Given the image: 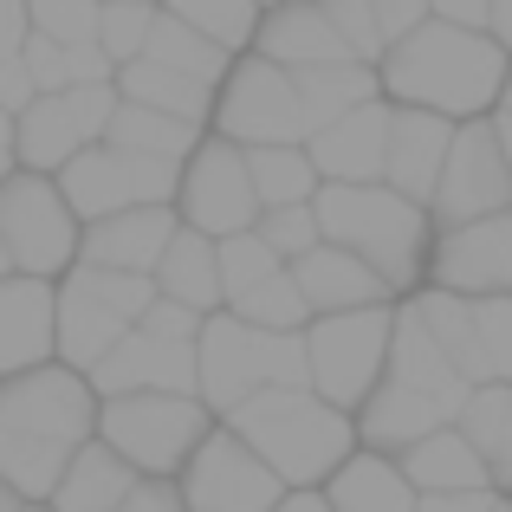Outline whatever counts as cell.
Instances as JSON below:
<instances>
[{
  "label": "cell",
  "instance_id": "obj_39",
  "mask_svg": "<svg viewBox=\"0 0 512 512\" xmlns=\"http://www.w3.org/2000/svg\"><path fill=\"white\" fill-rule=\"evenodd\" d=\"M169 13H182L188 26H201L208 39H221L227 52L253 46V33H260V0H163Z\"/></svg>",
  "mask_w": 512,
  "mask_h": 512
},
{
  "label": "cell",
  "instance_id": "obj_55",
  "mask_svg": "<svg viewBox=\"0 0 512 512\" xmlns=\"http://www.w3.org/2000/svg\"><path fill=\"white\" fill-rule=\"evenodd\" d=\"M13 156H20V150H13V143H0V182L13 175Z\"/></svg>",
  "mask_w": 512,
  "mask_h": 512
},
{
  "label": "cell",
  "instance_id": "obj_37",
  "mask_svg": "<svg viewBox=\"0 0 512 512\" xmlns=\"http://www.w3.org/2000/svg\"><path fill=\"white\" fill-rule=\"evenodd\" d=\"M234 312H240V318H253V325H266V331H305V325L318 318L292 266H286V273H273L266 286L240 292V299H234Z\"/></svg>",
  "mask_w": 512,
  "mask_h": 512
},
{
  "label": "cell",
  "instance_id": "obj_3",
  "mask_svg": "<svg viewBox=\"0 0 512 512\" xmlns=\"http://www.w3.org/2000/svg\"><path fill=\"white\" fill-rule=\"evenodd\" d=\"M227 428L240 441H253L286 487L331 480L350 461V441H357V428H350L338 402H325L318 389H286V383L253 389L240 409H227Z\"/></svg>",
  "mask_w": 512,
  "mask_h": 512
},
{
  "label": "cell",
  "instance_id": "obj_52",
  "mask_svg": "<svg viewBox=\"0 0 512 512\" xmlns=\"http://www.w3.org/2000/svg\"><path fill=\"white\" fill-rule=\"evenodd\" d=\"M487 33L500 39V46L512 52V0H493V20H487Z\"/></svg>",
  "mask_w": 512,
  "mask_h": 512
},
{
  "label": "cell",
  "instance_id": "obj_18",
  "mask_svg": "<svg viewBox=\"0 0 512 512\" xmlns=\"http://www.w3.org/2000/svg\"><path fill=\"white\" fill-rule=\"evenodd\" d=\"M59 350V292L39 273H0V376L39 370Z\"/></svg>",
  "mask_w": 512,
  "mask_h": 512
},
{
  "label": "cell",
  "instance_id": "obj_22",
  "mask_svg": "<svg viewBox=\"0 0 512 512\" xmlns=\"http://www.w3.org/2000/svg\"><path fill=\"white\" fill-rule=\"evenodd\" d=\"M253 52L292 65V72L357 59V52H350V39L338 33V20L325 13V0H279V7L260 20V33H253Z\"/></svg>",
  "mask_w": 512,
  "mask_h": 512
},
{
  "label": "cell",
  "instance_id": "obj_27",
  "mask_svg": "<svg viewBox=\"0 0 512 512\" xmlns=\"http://www.w3.org/2000/svg\"><path fill=\"white\" fill-rule=\"evenodd\" d=\"M137 467L124 461V454L111 448V441H85L78 448V461L65 467V480L52 487V512H124L130 487H137Z\"/></svg>",
  "mask_w": 512,
  "mask_h": 512
},
{
  "label": "cell",
  "instance_id": "obj_7",
  "mask_svg": "<svg viewBox=\"0 0 512 512\" xmlns=\"http://www.w3.org/2000/svg\"><path fill=\"white\" fill-rule=\"evenodd\" d=\"M208 402L188 389H137V396H104L98 441H111L137 474H182L188 454L208 441Z\"/></svg>",
  "mask_w": 512,
  "mask_h": 512
},
{
  "label": "cell",
  "instance_id": "obj_58",
  "mask_svg": "<svg viewBox=\"0 0 512 512\" xmlns=\"http://www.w3.org/2000/svg\"><path fill=\"white\" fill-rule=\"evenodd\" d=\"M26 512H52V506H26Z\"/></svg>",
  "mask_w": 512,
  "mask_h": 512
},
{
  "label": "cell",
  "instance_id": "obj_26",
  "mask_svg": "<svg viewBox=\"0 0 512 512\" xmlns=\"http://www.w3.org/2000/svg\"><path fill=\"white\" fill-rule=\"evenodd\" d=\"M402 474L415 480V493H487L493 487V467L474 441L461 435V422L435 428L428 441H415L409 454H396Z\"/></svg>",
  "mask_w": 512,
  "mask_h": 512
},
{
  "label": "cell",
  "instance_id": "obj_59",
  "mask_svg": "<svg viewBox=\"0 0 512 512\" xmlns=\"http://www.w3.org/2000/svg\"><path fill=\"white\" fill-rule=\"evenodd\" d=\"M493 512H512V506H506V500H500V506H493Z\"/></svg>",
  "mask_w": 512,
  "mask_h": 512
},
{
  "label": "cell",
  "instance_id": "obj_41",
  "mask_svg": "<svg viewBox=\"0 0 512 512\" xmlns=\"http://www.w3.org/2000/svg\"><path fill=\"white\" fill-rule=\"evenodd\" d=\"M266 247H279L286 260H305V253L325 240V221H318V201H279V208L260 214Z\"/></svg>",
  "mask_w": 512,
  "mask_h": 512
},
{
  "label": "cell",
  "instance_id": "obj_31",
  "mask_svg": "<svg viewBox=\"0 0 512 512\" xmlns=\"http://www.w3.org/2000/svg\"><path fill=\"white\" fill-rule=\"evenodd\" d=\"M143 59L169 65V72H188V78H201V85H214V91L227 85V72H234V52H227L221 39H208L201 26H188L182 13H156Z\"/></svg>",
  "mask_w": 512,
  "mask_h": 512
},
{
  "label": "cell",
  "instance_id": "obj_38",
  "mask_svg": "<svg viewBox=\"0 0 512 512\" xmlns=\"http://www.w3.org/2000/svg\"><path fill=\"white\" fill-rule=\"evenodd\" d=\"M286 253L279 247H266V234L260 227H247V234H227L221 240V279H227V305L240 299V292H253V286H266L273 273H286Z\"/></svg>",
  "mask_w": 512,
  "mask_h": 512
},
{
  "label": "cell",
  "instance_id": "obj_32",
  "mask_svg": "<svg viewBox=\"0 0 512 512\" xmlns=\"http://www.w3.org/2000/svg\"><path fill=\"white\" fill-rule=\"evenodd\" d=\"M201 124H188V117H169V111H150V104H117V117H111V137L104 143H117V150H137V156H156V163H188V156L201 150V137H195Z\"/></svg>",
  "mask_w": 512,
  "mask_h": 512
},
{
  "label": "cell",
  "instance_id": "obj_61",
  "mask_svg": "<svg viewBox=\"0 0 512 512\" xmlns=\"http://www.w3.org/2000/svg\"><path fill=\"white\" fill-rule=\"evenodd\" d=\"M273 7H279V0H273Z\"/></svg>",
  "mask_w": 512,
  "mask_h": 512
},
{
  "label": "cell",
  "instance_id": "obj_13",
  "mask_svg": "<svg viewBox=\"0 0 512 512\" xmlns=\"http://www.w3.org/2000/svg\"><path fill=\"white\" fill-rule=\"evenodd\" d=\"M182 500L188 512H273L286 500V480L234 428H208V441L182 467Z\"/></svg>",
  "mask_w": 512,
  "mask_h": 512
},
{
  "label": "cell",
  "instance_id": "obj_23",
  "mask_svg": "<svg viewBox=\"0 0 512 512\" xmlns=\"http://www.w3.org/2000/svg\"><path fill=\"white\" fill-rule=\"evenodd\" d=\"M448 150H454V124H448V117L422 111V104H396L383 182L402 188V195H415V201H435L441 169H448Z\"/></svg>",
  "mask_w": 512,
  "mask_h": 512
},
{
  "label": "cell",
  "instance_id": "obj_60",
  "mask_svg": "<svg viewBox=\"0 0 512 512\" xmlns=\"http://www.w3.org/2000/svg\"><path fill=\"white\" fill-rule=\"evenodd\" d=\"M104 7H111V0H104ZM150 7H156V0H150Z\"/></svg>",
  "mask_w": 512,
  "mask_h": 512
},
{
  "label": "cell",
  "instance_id": "obj_45",
  "mask_svg": "<svg viewBox=\"0 0 512 512\" xmlns=\"http://www.w3.org/2000/svg\"><path fill=\"white\" fill-rule=\"evenodd\" d=\"M124 512H188V500H182V487H175L169 474H143L137 487H130Z\"/></svg>",
  "mask_w": 512,
  "mask_h": 512
},
{
  "label": "cell",
  "instance_id": "obj_33",
  "mask_svg": "<svg viewBox=\"0 0 512 512\" xmlns=\"http://www.w3.org/2000/svg\"><path fill=\"white\" fill-rule=\"evenodd\" d=\"M376 91H383V72L363 59H344V65H312V72H299V98H305V117H312V130L338 124L344 111H357V104H370Z\"/></svg>",
  "mask_w": 512,
  "mask_h": 512
},
{
  "label": "cell",
  "instance_id": "obj_20",
  "mask_svg": "<svg viewBox=\"0 0 512 512\" xmlns=\"http://www.w3.org/2000/svg\"><path fill=\"white\" fill-rule=\"evenodd\" d=\"M175 234H182V221H175L169 201H156V208H124V214H104V221H85L78 260L111 266V273H156Z\"/></svg>",
  "mask_w": 512,
  "mask_h": 512
},
{
  "label": "cell",
  "instance_id": "obj_47",
  "mask_svg": "<svg viewBox=\"0 0 512 512\" xmlns=\"http://www.w3.org/2000/svg\"><path fill=\"white\" fill-rule=\"evenodd\" d=\"M26 39H33V7L26 0H0V65L20 59Z\"/></svg>",
  "mask_w": 512,
  "mask_h": 512
},
{
  "label": "cell",
  "instance_id": "obj_24",
  "mask_svg": "<svg viewBox=\"0 0 512 512\" xmlns=\"http://www.w3.org/2000/svg\"><path fill=\"white\" fill-rule=\"evenodd\" d=\"M389 376L396 383H415V389H428V396H441V402H454V409H467V396H474V376L461 370V363L448 357V344L428 331V318H422V305H402L396 312V344H389Z\"/></svg>",
  "mask_w": 512,
  "mask_h": 512
},
{
  "label": "cell",
  "instance_id": "obj_51",
  "mask_svg": "<svg viewBox=\"0 0 512 512\" xmlns=\"http://www.w3.org/2000/svg\"><path fill=\"white\" fill-rule=\"evenodd\" d=\"M273 512H338L331 506V493H318V487H299V493H286Z\"/></svg>",
  "mask_w": 512,
  "mask_h": 512
},
{
  "label": "cell",
  "instance_id": "obj_6",
  "mask_svg": "<svg viewBox=\"0 0 512 512\" xmlns=\"http://www.w3.org/2000/svg\"><path fill=\"white\" fill-rule=\"evenodd\" d=\"M156 305L150 273H111V266L78 260L59 286V363L91 370L104 350H117Z\"/></svg>",
  "mask_w": 512,
  "mask_h": 512
},
{
  "label": "cell",
  "instance_id": "obj_46",
  "mask_svg": "<svg viewBox=\"0 0 512 512\" xmlns=\"http://www.w3.org/2000/svg\"><path fill=\"white\" fill-rule=\"evenodd\" d=\"M376 20H383V39L396 46V39H409L422 20H435V7H428V0H376Z\"/></svg>",
  "mask_w": 512,
  "mask_h": 512
},
{
  "label": "cell",
  "instance_id": "obj_19",
  "mask_svg": "<svg viewBox=\"0 0 512 512\" xmlns=\"http://www.w3.org/2000/svg\"><path fill=\"white\" fill-rule=\"evenodd\" d=\"M461 422V409L441 396H428V389L415 383H396V376H383V383L370 389V402L357 409V441L376 454H409L415 441H428L435 428Z\"/></svg>",
  "mask_w": 512,
  "mask_h": 512
},
{
  "label": "cell",
  "instance_id": "obj_48",
  "mask_svg": "<svg viewBox=\"0 0 512 512\" xmlns=\"http://www.w3.org/2000/svg\"><path fill=\"white\" fill-rule=\"evenodd\" d=\"M33 98H39V85H33V72H26V59H7V65H0V104L20 117Z\"/></svg>",
  "mask_w": 512,
  "mask_h": 512
},
{
  "label": "cell",
  "instance_id": "obj_4",
  "mask_svg": "<svg viewBox=\"0 0 512 512\" xmlns=\"http://www.w3.org/2000/svg\"><path fill=\"white\" fill-rule=\"evenodd\" d=\"M312 201H318V221H325V240L363 253L389 279V292H409L422 279V260H435V214H428V201L402 195V188L325 182Z\"/></svg>",
  "mask_w": 512,
  "mask_h": 512
},
{
  "label": "cell",
  "instance_id": "obj_35",
  "mask_svg": "<svg viewBox=\"0 0 512 512\" xmlns=\"http://www.w3.org/2000/svg\"><path fill=\"white\" fill-rule=\"evenodd\" d=\"M247 169H253V188H260L266 208H279V201H312L318 188H325V175L312 163V143H253Z\"/></svg>",
  "mask_w": 512,
  "mask_h": 512
},
{
  "label": "cell",
  "instance_id": "obj_14",
  "mask_svg": "<svg viewBox=\"0 0 512 512\" xmlns=\"http://www.w3.org/2000/svg\"><path fill=\"white\" fill-rule=\"evenodd\" d=\"M512 208V163H506V143L493 117H467V130H454V150L448 169H441V188L428 201L435 227H467V221H487V214Z\"/></svg>",
  "mask_w": 512,
  "mask_h": 512
},
{
  "label": "cell",
  "instance_id": "obj_50",
  "mask_svg": "<svg viewBox=\"0 0 512 512\" xmlns=\"http://www.w3.org/2000/svg\"><path fill=\"white\" fill-rule=\"evenodd\" d=\"M435 20H454V26H487L493 20V0H428Z\"/></svg>",
  "mask_w": 512,
  "mask_h": 512
},
{
  "label": "cell",
  "instance_id": "obj_17",
  "mask_svg": "<svg viewBox=\"0 0 512 512\" xmlns=\"http://www.w3.org/2000/svg\"><path fill=\"white\" fill-rule=\"evenodd\" d=\"M435 286L487 299V292H512V208L487 214L467 227H441L435 234Z\"/></svg>",
  "mask_w": 512,
  "mask_h": 512
},
{
  "label": "cell",
  "instance_id": "obj_12",
  "mask_svg": "<svg viewBox=\"0 0 512 512\" xmlns=\"http://www.w3.org/2000/svg\"><path fill=\"white\" fill-rule=\"evenodd\" d=\"M65 201L78 208V221H104L124 208H156V201L182 195V163H156V156L117 150V143H91L59 169Z\"/></svg>",
  "mask_w": 512,
  "mask_h": 512
},
{
  "label": "cell",
  "instance_id": "obj_34",
  "mask_svg": "<svg viewBox=\"0 0 512 512\" xmlns=\"http://www.w3.org/2000/svg\"><path fill=\"white\" fill-rule=\"evenodd\" d=\"M461 435L487 454L493 487L512 493V383H480L461 409Z\"/></svg>",
  "mask_w": 512,
  "mask_h": 512
},
{
  "label": "cell",
  "instance_id": "obj_36",
  "mask_svg": "<svg viewBox=\"0 0 512 512\" xmlns=\"http://www.w3.org/2000/svg\"><path fill=\"white\" fill-rule=\"evenodd\" d=\"M26 72H33V85L39 91H65V85H98V78H111L117 72V59L104 46H65V39H46V33H33L26 39Z\"/></svg>",
  "mask_w": 512,
  "mask_h": 512
},
{
  "label": "cell",
  "instance_id": "obj_40",
  "mask_svg": "<svg viewBox=\"0 0 512 512\" xmlns=\"http://www.w3.org/2000/svg\"><path fill=\"white\" fill-rule=\"evenodd\" d=\"M33 7V33L65 39V46H98L104 0H26Z\"/></svg>",
  "mask_w": 512,
  "mask_h": 512
},
{
  "label": "cell",
  "instance_id": "obj_15",
  "mask_svg": "<svg viewBox=\"0 0 512 512\" xmlns=\"http://www.w3.org/2000/svg\"><path fill=\"white\" fill-rule=\"evenodd\" d=\"M175 201H182V221L201 227V234H214V240L260 227L266 201H260V188H253L247 143H234V137L201 143V150L182 163V195Z\"/></svg>",
  "mask_w": 512,
  "mask_h": 512
},
{
  "label": "cell",
  "instance_id": "obj_29",
  "mask_svg": "<svg viewBox=\"0 0 512 512\" xmlns=\"http://www.w3.org/2000/svg\"><path fill=\"white\" fill-rule=\"evenodd\" d=\"M331 506L338 512H415L422 506V493H415V480L402 474V461H383V454H350L338 474L325 480Z\"/></svg>",
  "mask_w": 512,
  "mask_h": 512
},
{
  "label": "cell",
  "instance_id": "obj_56",
  "mask_svg": "<svg viewBox=\"0 0 512 512\" xmlns=\"http://www.w3.org/2000/svg\"><path fill=\"white\" fill-rule=\"evenodd\" d=\"M0 273H13V253H7V234H0Z\"/></svg>",
  "mask_w": 512,
  "mask_h": 512
},
{
  "label": "cell",
  "instance_id": "obj_25",
  "mask_svg": "<svg viewBox=\"0 0 512 512\" xmlns=\"http://www.w3.org/2000/svg\"><path fill=\"white\" fill-rule=\"evenodd\" d=\"M292 273H299L305 299H312V312H363V305H383L389 299V279L376 273L363 253L338 247V240H318L305 260H292Z\"/></svg>",
  "mask_w": 512,
  "mask_h": 512
},
{
  "label": "cell",
  "instance_id": "obj_42",
  "mask_svg": "<svg viewBox=\"0 0 512 512\" xmlns=\"http://www.w3.org/2000/svg\"><path fill=\"white\" fill-rule=\"evenodd\" d=\"M150 26H156L150 0H111V7H104V26H98V46L111 52L117 65H130V59H143V46H150Z\"/></svg>",
  "mask_w": 512,
  "mask_h": 512
},
{
  "label": "cell",
  "instance_id": "obj_9",
  "mask_svg": "<svg viewBox=\"0 0 512 512\" xmlns=\"http://www.w3.org/2000/svg\"><path fill=\"white\" fill-rule=\"evenodd\" d=\"M0 234H7L13 273H39V279L78 266V247H85L78 208L65 201L59 175H39V169L0 182Z\"/></svg>",
  "mask_w": 512,
  "mask_h": 512
},
{
  "label": "cell",
  "instance_id": "obj_11",
  "mask_svg": "<svg viewBox=\"0 0 512 512\" xmlns=\"http://www.w3.org/2000/svg\"><path fill=\"white\" fill-rule=\"evenodd\" d=\"M117 104H124V91H117L111 78H98V85H65V91H39V98L20 111V137H13V150H20L26 169L59 175L78 150H91V143L111 137Z\"/></svg>",
  "mask_w": 512,
  "mask_h": 512
},
{
  "label": "cell",
  "instance_id": "obj_21",
  "mask_svg": "<svg viewBox=\"0 0 512 512\" xmlns=\"http://www.w3.org/2000/svg\"><path fill=\"white\" fill-rule=\"evenodd\" d=\"M389 124H396V111H389L383 98L357 104V111H344L338 124L312 130V163L325 182H383L389 169Z\"/></svg>",
  "mask_w": 512,
  "mask_h": 512
},
{
  "label": "cell",
  "instance_id": "obj_43",
  "mask_svg": "<svg viewBox=\"0 0 512 512\" xmlns=\"http://www.w3.org/2000/svg\"><path fill=\"white\" fill-rule=\"evenodd\" d=\"M474 325H480L487 376H493V383H512V292H487V299H474Z\"/></svg>",
  "mask_w": 512,
  "mask_h": 512
},
{
  "label": "cell",
  "instance_id": "obj_10",
  "mask_svg": "<svg viewBox=\"0 0 512 512\" xmlns=\"http://www.w3.org/2000/svg\"><path fill=\"white\" fill-rule=\"evenodd\" d=\"M214 130L234 143H312V117H305L299 98V72L266 52L240 59L221 85V104H214Z\"/></svg>",
  "mask_w": 512,
  "mask_h": 512
},
{
  "label": "cell",
  "instance_id": "obj_54",
  "mask_svg": "<svg viewBox=\"0 0 512 512\" xmlns=\"http://www.w3.org/2000/svg\"><path fill=\"white\" fill-rule=\"evenodd\" d=\"M493 124H500V143H506V163H512V111H500V117H493Z\"/></svg>",
  "mask_w": 512,
  "mask_h": 512
},
{
  "label": "cell",
  "instance_id": "obj_44",
  "mask_svg": "<svg viewBox=\"0 0 512 512\" xmlns=\"http://www.w3.org/2000/svg\"><path fill=\"white\" fill-rule=\"evenodd\" d=\"M325 13L338 20V33L350 39L363 65H383L389 59V39H383V20H376V0H325Z\"/></svg>",
  "mask_w": 512,
  "mask_h": 512
},
{
  "label": "cell",
  "instance_id": "obj_5",
  "mask_svg": "<svg viewBox=\"0 0 512 512\" xmlns=\"http://www.w3.org/2000/svg\"><path fill=\"white\" fill-rule=\"evenodd\" d=\"M201 402L208 409H240L253 389H312V357H305V331H266L240 312H208L201 325Z\"/></svg>",
  "mask_w": 512,
  "mask_h": 512
},
{
  "label": "cell",
  "instance_id": "obj_1",
  "mask_svg": "<svg viewBox=\"0 0 512 512\" xmlns=\"http://www.w3.org/2000/svg\"><path fill=\"white\" fill-rule=\"evenodd\" d=\"M98 389L72 363H39V370L0 376V480L20 500H52L65 467L98 435Z\"/></svg>",
  "mask_w": 512,
  "mask_h": 512
},
{
  "label": "cell",
  "instance_id": "obj_8",
  "mask_svg": "<svg viewBox=\"0 0 512 512\" xmlns=\"http://www.w3.org/2000/svg\"><path fill=\"white\" fill-rule=\"evenodd\" d=\"M389 344H396V312L363 305V312H325L305 325V357H312V389L338 409H363L370 389L389 376Z\"/></svg>",
  "mask_w": 512,
  "mask_h": 512
},
{
  "label": "cell",
  "instance_id": "obj_57",
  "mask_svg": "<svg viewBox=\"0 0 512 512\" xmlns=\"http://www.w3.org/2000/svg\"><path fill=\"white\" fill-rule=\"evenodd\" d=\"M506 111H512V78H506Z\"/></svg>",
  "mask_w": 512,
  "mask_h": 512
},
{
  "label": "cell",
  "instance_id": "obj_16",
  "mask_svg": "<svg viewBox=\"0 0 512 512\" xmlns=\"http://www.w3.org/2000/svg\"><path fill=\"white\" fill-rule=\"evenodd\" d=\"M201 338H163V331L137 325L117 350L91 363V389L98 396H137V389H188L201 396Z\"/></svg>",
  "mask_w": 512,
  "mask_h": 512
},
{
  "label": "cell",
  "instance_id": "obj_49",
  "mask_svg": "<svg viewBox=\"0 0 512 512\" xmlns=\"http://www.w3.org/2000/svg\"><path fill=\"white\" fill-rule=\"evenodd\" d=\"M500 500H493V487L487 493H422V506L415 512H493Z\"/></svg>",
  "mask_w": 512,
  "mask_h": 512
},
{
  "label": "cell",
  "instance_id": "obj_2",
  "mask_svg": "<svg viewBox=\"0 0 512 512\" xmlns=\"http://www.w3.org/2000/svg\"><path fill=\"white\" fill-rule=\"evenodd\" d=\"M383 91L396 104H422L441 117H487L493 98H506L512 59L487 26H454V20H422L409 39L389 46L376 65Z\"/></svg>",
  "mask_w": 512,
  "mask_h": 512
},
{
  "label": "cell",
  "instance_id": "obj_30",
  "mask_svg": "<svg viewBox=\"0 0 512 512\" xmlns=\"http://www.w3.org/2000/svg\"><path fill=\"white\" fill-rule=\"evenodd\" d=\"M117 91H124L130 104L188 117V124H208V117H214V85H201V78H188V72H169V65H156V59L117 65Z\"/></svg>",
  "mask_w": 512,
  "mask_h": 512
},
{
  "label": "cell",
  "instance_id": "obj_28",
  "mask_svg": "<svg viewBox=\"0 0 512 512\" xmlns=\"http://www.w3.org/2000/svg\"><path fill=\"white\" fill-rule=\"evenodd\" d=\"M150 279H156V292H163V299L195 305V312H214V305L227 299V279H221V240L182 221V234L169 240L163 266H156Z\"/></svg>",
  "mask_w": 512,
  "mask_h": 512
},
{
  "label": "cell",
  "instance_id": "obj_53",
  "mask_svg": "<svg viewBox=\"0 0 512 512\" xmlns=\"http://www.w3.org/2000/svg\"><path fill=\"white\" fill-rule=\"evenodd\" d=\"M0 512H26V500H20V493L7 487V480H0Z\"/></svg>",
  "mask_w": 512,
  "mask_h": 512
}]
</instances>
